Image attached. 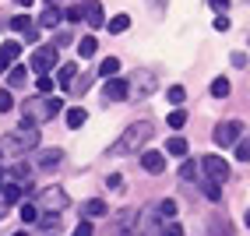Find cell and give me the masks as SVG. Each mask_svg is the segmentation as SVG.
<instances>
[{
    "label": "cell",
    "instance_id": "7402d4cb",
    "mask_svg": "<svg viewBox=\"0 0 250 236\" xmlns=\"http://www.w3.org/2000/svg\"><path fill=\"white\" fill-rule=\"evenodd\" d=\"M159 218H166V222H173V218H176V201H169V197H166L162 205H159Z\"/></svg>",
    "mask_w": 250,
    "mask_h": 236
},
{
    "label": "cell",
    "instance_id": "484cf974",
    "mask_svg": "<svg viewBox=\"0 0 250 236\" xmlns=\"http://www.w3.org/2000/svg\"><path fill=\"white\" fill-rule=\"evenodd\" d=\"M4 201H7V205H18V201H21V187H18V183H7V187H4Z\"/></svg>",
    "mask_w": 250,
    "mask_h": 236
},
{
    "label": "cell",
    "instance_id": "8fae6325",
    "mask_svg": "<svg viewBox=\"0 0 250 236\" xmlns=\"http://www.w3.org/2000/svg\"><path fill=\"white\" fill-rule=\"evenodd\" d=\"M141 170H145V173H152V176H159V173L166 170L162 151H141Z\"/></svg>",
    "mask_w": 250,
    "mask_h": 236
},
{
    "label": "cell",
    "instance_id": "4316f807",
    "mask_svg": "<svg viewBox=\"0 0 250 236\" xmlns=\"http://www.w3.org/2000/svg\"><path fill=\"white\" fill-rule=\"evenodd\" d=\"M201 191H205V197H208V201H219V197H222L219 183H215V180H208V176H205V187H201Z\"/></svg>",
    "mask_w": 250,
    "mask_h": 236
},
{
    "label": "cell",
    "instance_id": "d6986e66",
    "mask_svg": "<svg viewBox=\"0 0 250 236\" xmlns=\"http://www.w3.org/2000/svg\"><path fill=\"white\" fill-rule=\"evenodd\" d=\"M85 120H88V113L81 109V106L67 109V127H85Z\"/></svg>",
    "mask_w": 250,
    "mask_h": 236
},
{
    "label": "cell",
    "instance_id": "e575fe53",
    "mask_svg": "<svg viewBox=\"0 0 250 236\" xmlns=\"http://www.w3.org/2000/svg\"><path fill=\"white\" fill-rule=\"evenodd\" d=\"M39 92H42V95H49V92H53V78L39 74Z\"/></svg>",
    "mask_w": 250,
    "mask_h": 236
},
{
    "label": "cell",
    "instance_id": "f6af8a7d",
    "mask_svg": "<svg viewBox=\"0 0 250 236\" xmlns=\"http://www.w3.org/2000/svg\"><path fill=\"white\" fill-rule=\"evenodd\" d=\"M14 236H28V233H14Z\"/></svg>",
    "mask_w": 250,
    "mask_h": 236
},
{
    "label": "cell",
    "instance_id": "f546056e",
    "mask_svg": "<svg viewBox=\"0 0 250 236\" xmlns=\"http://www.w3.org/2000/svg\"><path fill=\"white\" fill-rule=\"evenodd\" d=\"M11 28L25 32V28H32V18H28V14H14V18H11Z\"/></svg>",
    "mask_w": 250,
    "mask_h": 236
},
{
    "label": "cell",
    "instance_id": "74e56055",
    "mask_svg": "<svg viewBox=\"0 0 250 236\" xmlns=\"http://www.w3.org/2000/svg\"><path fill=\"white\" fill-rule=\"evenodd\" d=\"M11 103H14L11 92H0V113H7V109H11Z\"/></svg>",
    "mask_w": 250,
    "mask_h": 236
},
{
    "label": "cell",
    "instance_id": "52a82bcc",
    "mask_svg": "<svg viewBox=\"0 0 250 236\" xmlns=\"http://www.w3.org/2000/svg\"><path fill=\"white\" fill-rule=\"evenodd\" d=\"M243 134V124H236V120H226V124H219L215 127V145H236V138Z\"/></svg>",
    "mask_w": 250,
    "mask_h": 236
},
{
    "label": "cell",
    "instance_id": "e0dca14e",
    "mask_svg": "<svg viewBox=\"0 0 250 236\" xmlns=\"http://www.w3.org/2000/svg\"><path fill=\"white\" fill-rule=\"evenodd\" d=\"M39 25H42V28H57V25H60V11H57V7H46V11L39 14Z\"/></svg>",
    "mask_w": 250,
    "mask_h": 236
},
{
    "label": "cell",
    "instance_id": "3957f363",
    "mask_svg": "<svg viewBox=\"0 0 250 236\" xmlns=\"http://www.w3.org/2000/svg\"><path fill=\"white\" fill-rule=\"evenodd\" d=\"M57 113H60V99L42 95V99L25 103V120H32V124H42V120H49V116H57Z\"/></svg>",
    "mask_w": 250,
    "mask_h": 236
},
{
    "label": "cell",
    "instance_id": "ee69618b",
    "mask_svg": "<svg viewBox=\"0 0 250 236\" xmlns=\"http://www.w3.org/2000/svg\"><path fill=\"white\" fill-rule=\"evenodd\" d=\"M0 218H4V205H0Z\"/></svg>",
    "mask_w": 250,
    "mask_h": 236
},
{
    "label": "cell",
    "instance_id": "5b68a950",
    "mask_svg": "<svg viewBox=\"0 0 250 236\" xmlns=\"http://www.w3.org/2000/svg\"><path fill=\"white\" fill-rule=\"evenodd\" d=\"M39 205L49 208V212H63V208L71 205V197H67L63 187H46V191H39Z\"/></svg>",
    "mask_w": 250,
    "mask_h": 236
},
{
    "label": "cell",
    "instance_id": "ac0fdd59",
    "mask_svg": "<svg viewBox=\"0 0 250 236\" xmlns=\"http://www.w3.org/2000/svg\"><path fill=\"white\" fill-rule=\"evenodd\" d=\"M7 81H11V88H18V85H25V81H28V71H25V67H18V64H11Z\"/></svg>",
    "mask_w": 250,
    "mask_h": 236
},
{
    "label": "cell",
    "instance_id": "8992f818",
    "mask_svg": "<svg viewBox=\"0 0 250 236\" xmlns=\"http://www.w3.org/2000/svg\"><path fill=\"white\" fill-rule=\"evenodd\" d=\"M53 67H57V46H39L36 57H32V71L46 74V71H53Z\"/></svg>",
    "mask_w": 250,
    "mask_h": 236
},
{
    "label": "cell",
    "instance_id": "d4e9b609",
    "mask_svg": "<svg viewBox=\"0 0 250 236\" xmlns=\"http://www.w3.org/2000/svg\"><path fill=\"white\" fill-rule=\"evenodd\" d=\"M166 124H169V127H173V130H180V127H183V124H187V113H183V106H176V109H173V113H169V120H166Z\"/></svg>",
    "mask_w": 250,
    "mask_h": 236
},
{
    "label": "cell",
    "instance_id": "30bf717a",
    "mask_svg": "<svg viewBox=\"0 0 250 236\" xmlns=\"http://www.w3.org/2000/svg\"><path fill=\"white\" fill-rule=\"evenodd\" d=\"M81 14H88V25L92 28H103L106 25V14H103V4H99V0H85V4H81Z\"/></svg>",
    "mask_w": 250,
    "mask_h": 236
},
{
    "label": "cell",
    "instance_id": "d6a6232c",
    "mask_svg": "<svg viewBox=\"0 0 250 236\" xmlns=\"http://www.w3.org/2000/svg\"><path fill=\"white\" fill-rule=\"evenodd\" d=\"M71 236H92V218H85V222H78V229Z\"/></svg>",
    "mask_w": 250,
    "mask_h": 236
},
{
    "label": "cell",
    "instance_id": "8d00e7d4",
    "mask_svg": "<svg viewBox=\"0 0 250 236\" xmlns=\"http://www.w3.org/2000/svg\"><path fill=\"white\" fill-rule=\"evenodd\" d=\"M106 183H109V191H124V176H120V173H113Z\"/></svg>",
    "mask_w": 250,
    "mask_h": 236
},
{
    "label": "cell",
    "instance_id": "4dcf8cb0",
    "mask_svg": "<svg viewBox=\"0 0 250 236\" xmlns=\"http://www.w3.org/2000/svg\"><path fill=\"white\" fill-rule=\"evenodd\" d=\"M166 95H169V103H183V99H187V92H183V85H169V92H166Z\"/></svg>",
    "mask_w": 250,
    "mask_h": 236
},
{
    "label": "cell",
    "instance_id": "1f68e13d",
    "mask_svg": "<svg viewBox=\"0 0 250 236\" xmlns=\"http://www.w3.org/2000/svg\"><path fill=\"white\" fill-rule=\"evenodd\" d=\"M21 218H25V222H36V218H39L36 205H21Z\"/></svg>",
    "mask_w": 250,
    "mask_h": 236
},
{
    "label": "cell",
    "instance_id": "277c9868",
    "mask_svg": "<svg viewBox=\"0 0 250 236\" xmlns=\"http://www.w3.org/2000/svg\"><path fill=\"white\" fill-rule=\"evenodd\" d=\"M197 173H205V176L215 180V183H226V180H229V162H226L222 155H205L201 162H197Z\"/></svg>",
    "mask_w": 250,
    "mask_h": 236
},
{
    "label": "cell",
    "instance_id": "ab89813d",
    "mask_svg": "<svg viewBox=\"0 0 250 236\" xmlns=\"http://www.w3.org/2000/svg\"><path fill=\"white\" fill-rule=\"evenodd\" d=\"M232 64H236V67H247V53H232Z\"/></svg>",
    "mask_w": 250,
    "mask_h": 236
},
{
    "label": "cell",
    "instance_id": "60d3db41",
    "mask_svg": "<svg viewBox=\"0 0 250 236\" xmlns=\"http://www.w3.org/2000/svg\"><path fill=\"white\" fill-rule=\"evenodd\" d=\"M211 7H215V11H226V7H229V0H211Z\"/></svg>",
    "mask_w": 250,
    "mask_h": 236
},
{
    "label": "cell",
    "instance_id": "4fadbf2b",
    "mask_svg": "<svg viewBox=\"0 0 250 236\" xmlns=\"http://www.w3.org/2000/svg\"><path fill=\"white\" fill-rule=\"evenodd\" d=\"M60 159H63V151H60V148H46L36 162L42 166V170H57V166H60Z\"/></svg>",
    "mask_w": 250,
    "mask_h": 236
},
{
    "label": "cell",
    "instance_id": "2e32d148",
    "mask_svg": "<svg viewBox=\"0 0 250 236\" xmlns=\"http://www.w3.org/2000/svg\"><path fill=\"white\" fill-rule=\"evenodd\" d=\"M155 74H138V99H145V95H152L155 92Z\"/></svg>",
    "mask_w": 250,
    "mask_h": 236
},
{
    "label": "cell",
    "instance_id": "44dd1931",
    "mask_svg": "<svg viewBox=\"0 0 250 236\" xmlns=\"http://www.w3.org/2000/svg\"><path fill=\"white\" fill-rule=\"evenodd\" d=\"M95 49H99V43H95V36H85V39H81V43H78V53H81V57H95Z\"/></svg>",
    "mask_w": 250,
    "mask_h": 236
},
{
    "label": "cell",
    "instance_id": "9c48e42d",
    "mask_svg": "<svg viewBox=\"0 0 250 236\" xmlns=\"http://www.w3.org/2000/svg\"><path fill=\"white\" fill-rule=\"evenodd\" d=\"M21 57V43H14V39H7L4 46H0V74H7V67Z\"/></svg>",
    "mask_w": 250,
    "mask_h": 236
},
{
    "label": "cell",
    "instance_id": "b9f144b4",
    "mask_svg": "<svg viewBox=\"0 0 250 236\" xmlns=\"http://www.w3.org/2000/svg\"><path fill=\"white\" fill-rule=\"evenodd\" d=\"M14 4H18V7H28V4H32V0H14Z\"/></svg>",
    "mask_w": 250,
    "mask_h": 236
},
{
    "label": "cell",
    "instance_id": "836d02e7",
    "mask_svg": "<svg viewBox=\"0 0 250 236\" xmlns=\"http://www.w3.org/2000/svg\"><path fill=\"white\" fill-rule=\"evenodd\" d=\"M60 18H67V21H81V7H67V11H60Z\"/></svg>",
    "mask_w": 250,
    "mask_h": 236
},
{
    "label": "cell",
    "instance_id": "f35d334b",
    "mask_svg": "<svg viewBox=\"0 0 250 236\" xmlns=\"http://www.w3.org/2000/svg\"><path fill=\"white\" fill-rule=\"evenodd\" d=\"M162 236H183V229H180V226H176V222H169V229H166V233H162Z\"/></svg>",
    "mask_w": 250,
    "mask_h": 236
},
{
    "label": "cell",
    "instance_id": "7a4b0ae2",
    "mask_svg": "<svg viewBox=\"0 0 250 236\" xmlns=\"http://www.w3.org/2000/svg\"><path fill=\"white\" fill-rule=\"evenodd\" d=\"M36 145H39V124H32V120H21L18 127L7 134V141H4L7 151H28Z\"/></svg>",
    "mask_w": 250,
    "mask_h": 236
},
{
    "label": "cell",
    "instance_id": "d590c367",
    "mask_svg": "<svg viewBox=\"0 0 250 236\" xmlns=\"http://www.w3.org/2000/svg\"><path fill=\"white\" fill-rule=\"evenodd\" d=\"M60 226V218H57V212H49L46 218H42V229H57Z\"/></svg>",
    "mask_w": 250,
    "mask_h": 236
},
{
    "label": "cell",
    "instance_id": "7c38bea8",
    "mask_svg": "<svg viewBox=\"0 0 250 236\" xmlns=\"http://www.w3.org/2000/svg\"><path fill=\"white\" fill-rule=\"evenodd\" d=\"M74 74H78V64H60V67H57V81H53V85L71 88V85H74Z\"/></svg>",
    "mask_w": 250,
    "mask_h": 236
},
{
    "label": "cell",
    "instance_id": "f1b7e54d",
    "mask_svg": "<svg viewBox=\"0 0 250 236\" xmlns=\"http://www.w3.org/2000/svg\"><path fill=\"white\" fill-rule=\"evenodd\" d=\"M180 176H183V180H197V162H194V159H187V162L180 166Z\"/></svg>",
    "mask_w": 250,
    "mask_h": 236
},
{
    "label": "cell",
    "instance_id": "6da1fadb",
    "mask_svg": "<svg viewBox=\"0 0 250 236\" xmlns=\"http://www.w3.org/2000/svg\"><path fill=\"white\" fill-rule=\"evenodd\" d=\"M152 134H155L152 120H138V124H130V127L124 130V138L116 141V145L106 151V155L113 159V155H130V151H141L145 141H152Z\"/></svg>",
    "mask_w": 250,
    "mask_h": 236
},
{
    "label": "cell",
    "instance_id": "83f0119b",
    "mask_svg": "<svg viewBox=\"0 0 250 236\" xmlns=\"http://www.w3.org/2000/svg\"><path fill=\"white\" fill-rule=\"evenodd\" d=\"M236 141H240V145H236V162H247V159H250V141L243 138V134H240Z\"/></svg>",
    "mask_w": 250,
    "mask_h": 236
},
{
    "label": "cell",
    "instance_id": "ffe728a7",
    "mask_svg": "<svg viewBox=\"0 0 250 236\" xmlns=\"http://www.w3.org/2000/svg\"><path fill=\"white\" fill-rule=\"evenodd\" d=\"M116 71H120V60H116V57H106L103 64H99V74H103V78H113Z\"/></svg>",
    "mask_w": 250,
    "mask_h": 236
},
{
    "label": "cell",
    "instance_id": "5bb4252c",
    "mask_svg": "<svg viewBox=\"0 0 250 236\" xmlns=\"http://www.w3.org/2000/svg\"><path fill=\"white\" fill-rule=\"evenodd\" d=\"M81 215H85V218H99V215H106V201H99V197L85 201V205H81Z\"/></svg>",
    "mask_w": 250,
    "mask_h": 236
},
{
    "label": "cell",
    "instance_id": "603a6c76",
    "mask_svg": "<svg viewBox=\"0 0 250 236\" xmlns=\"http://www.w3.org/2000/svg\"><path fill=\"white\" fill-rule=\"evenodd\" d=\"M166 151H169V155H187V141H183V138H169V141H166Z\"/></svg>",
    "mask_w": 250,
    "mask_h": 236
},
{
    "label": "cell",
    "instance_id": "cb8c5ba5",
    "mask_svg": "<svg viewBox=\"0 0 250 236\" xmlns=\"http://www.w3.org/2000/svg\"><path fill=\"white\" fill-rule=\"evenodd\" d=\"M211 95H215V99H226V95H229V78H215V81H211Z\"/></svg>",
    "mask_w": 250,
    "mask_h": 236
},
{
    "label": "cell",
    "instance_id": "7bdbcfd3",
    "mask_svg": "<svg viewBox=\"0 0 250 236\" xmlns=\"http://www.w3.org/2000/svg\"><path fill=\"white\" fill-rule=\"evenodd\" d=\"M0 187H4V173H0Z\"/></svg>",
    "mask_w": 250,
    "mask_h": 236
},
{
    "label": "cell",
    "instance_id": "9a60e30c",
    "mask_svg": "<svg viewBox=\"0 0 250 236\" xmlns=\"http://www.w3.org/2000/svg\"><path fill=\"white\" fill-rule=\"evenodd\" d=\"M103 28H109L113 36H120V32H127V28H130V14H116V18H109Z\"/></svg>",
    "mask_w": 250,
    "mask_h": 236
},
{
    "label": "cell",
    "instance_id": "ba28073f",
    "mask_svg": "<svg viewBox=\"0 0 250 236\" xmlns=\"http://www.w3.org/2000/svg\"><path fill=\"white\" fill-rule=\"evenodd\" d=\"M103 95L109 99V103H120V99H127L130 95V81H124V78H106V88H103Z\"/></svg>",
    "mask_w": 250,
    "mask_h": 236
}]
</instances>
